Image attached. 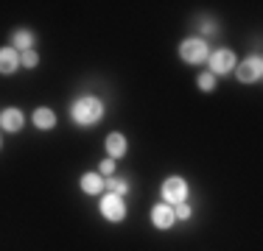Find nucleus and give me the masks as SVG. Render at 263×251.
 <instances>
[{
	"label": "nucleus",
	"mask_w": 263,
	"mask_h": 251,
	"mask_svg": "<svg viewBox=\"0 0 263 251\" xmlns=\"http://www.w3.org/2000/svg\"><path fill=\"white\" fill-rule=\"evenodd\" d=\"M179 56H182L187 65H202V61H208V42L202 36H187L182 45H179Z\"/></svg>",
	"instance_id": "nucleus-2"
},
{
	"label": "nucleus",
	"mask_w": 263,
	"mask_h": 251,
	"mask_svg": "<svg viewBox=\"0 0 263 251\" xmlns=\"http://www.w3.org/2000/svg\"><path fill=\"white\" fill-rule=\"evenodd\" d=\"M260 73H263V61H260V56H252V59H247V61H241L238 65V81L241 84H252V81H258L260 78Z\"/></svg>",
	"instance_id": "nucleus-6"
},
{
	"label": "nucleus",
	"mask_w": 263,
	"mask_h": 251,
	"mask_svg": "<svg viewBox=\"0 0 263 251\" xmlns=\"http://www.w3.org/2000/svg\"><path fill=\"white\" fill-rule=\"evenodd\" d=\"M20 61L26 67H36V65H40V56H36V50H26V53L20 56Z\"/></svg>",
	"instance_id": "nucleus-16"
},
{
	"label": "nucleus",
	"mask_w": 263,
	"mask_h": 251,
	"mask_svg": "<svg viewBox=\"0 0 263 251\" xmlns=\"http://www.w3.org/2000/svg\"><path fill=\"white\" fill-rule=\"evenodd\" d=\"M34 126L36 129H53L56 126V115H53V109H45V106H40V109L34 112Z\"/></svg>",
	"instance_id": "nucleus-12"
},
{
	"label": "nucleus",
	"mask_w": 263,
	"mask_h": 251,
	"mask_svg": "<svg viewBox=\"0 0 263 251\" xmlns=\"http://www.w3.org/2000/svg\"><path fill=\"white\" fill-rule=\"evenodd\" d=\"M70 117L76 126H96L104 117V103L96 95H81L70 103Z\"/></svg>",
	"instance_id": "nucleus-1"
},
{
	"label": "nucleus",
	"mask_w": 263,
	"mask_h": 251,
	"mask_svg": "<svg viewBox=\"0 0 263 251\" xmlns=\"http://www.w3.org/2000/svg\"><path fill=\"white\" fill-rule=\"evenodd\" d=\"M208 61H210V73H213V75L233 73V67H235V53H233L230 48H218V50H213V53L208 56Z\"/></svg>",
	"instance_id": "nucleus-5"
},
{
	"label": "nucleus",
	"mask_w": 263,
	"mask_h": 251,
	"mask_svg": "<svg viewBox=\"0 0 263 251\" xmlns=\"http://www.w3.org/2000/svg\"><path fill=\"white\" fill-rule=\"evenodd\" d=\"M79 184H81V193H87V196H98V193L104 190V179H101V173H84Z\"/></svg>",
	"instance_id": "nucleus-11"
},
{
	"label": "nucleus",
	"mask_w": 263,
	"mask_h": 251,
	"mask_svg": "<svg viewBox=\"0 0 263 251\" xmlns=\"http://www.w3.org/2000/svg\"><path fill=\"white\" fill-rule=\"evenodd\" d=\"M152 223L157 226V229H171L174 223H177V215H174V206L171 204H154L152 210Z\"/></svg>",
	"instance_id": "nucleus-7"
},
{
	"label": "nucleus",
	"mask_w": 263,
	"mask_h": 251,
	"mask_svg": "<svg viewBox=\"0 0 263 251\" xmlns=\"http://www.w3.org/2000/svg\"><path fill=\"white\" fill-rule=\"evenodd\" d=\"M112 171H115V162L112 159H104L101 168H98V173H104V176H112Z\"/></svg>",
	"instance_id": "nucleus-18"
},
{
	"label": "nucleus",
	"mask_w": 263,
	"mask_h": 251,
	"mask_svg": "<svg viewBox=\"0 0 263 251\" xmlns=\"http://www.w3.org/2000/svg\"><path fill=\"white\" fill-rule=\"evenodd\" d=\"M104 187H109V193H115V196H121V198L129 193V181L126 179H109Z\"/></svg>",
	"instance_id": "nucleus-14"
},
{
	"label": "nucleus",
	"mask_w": 263,
	"mask_h": 251,
	"mask_svg": "<svg viewBox=\"0 0 263 251\" xmlns=\"http://www.w3.org/2000/svg\"><path fill=\"white\" fill-rule=\"evenodd\" d=\"M106 154H109V159H121L123 154H126V137L118 134V131H112V134H106Z\"/></svg>",
	"instance_id": "nucleus-10"
},
{
	"label": "nucleus",
	"mask_w": 263,
	"mask_h": 251,
	"mask_svg": "<svg viewBox=\"0 0 263 251\" xmlns=\"http://www.w3.org/2000/svg\"><path fill=\"white\" fill-rule=\"evenodd\" d=\"M11 42H14V50H23V53H26V50H34V34H31V31H14V36H11Z\"/></svg>",
	"instance_id": "nucleus-13"
},
{
	"label": "nucleus",
	"mask_w": 263,
	"mask_h": 251,
	"mask_svg": "<svg viewBox=\"0 0 263 251\" xmlns=\"http://www.w3.org/2000/svg\"><path fill=\"white\" fill-rule=\"evenodd\" d=\"M23 123H26V117H23V112L14 109V106H9V109L0 112V126H3L9 134H17V131L23 129Z\"/></svg>",
	"instance_id": "nucleus-8"
},
{
	"label": "nucleus",
	"mask_w": 263,
	"mask_h": 251,
	"mask_svg": "<svg viewBox=\"0 0 263 251\" xmlns=\"http://www.w3.org/2000/svg\"><path fill=\"white\" fill-rule=\"evenodd\" d=\"M196 87L202 92H213V90H216V75H213V73H202L196 78Z\"/></svg>",
	"instance_id": "nucleus-15"
},
{
	"label": "nucleus",
	"mask_w": 263,
	"mask_h": 251,
	"mask_svg": "<svg viewBox=\"0 0 263 251\" xmlns=\"http://www.w3.org/2000/svg\"><path fill=\"white\" fill-rule=\"evenodd\" d=\"M101 215L112 223H121L123 218H126V204H123V198L115 196V193H106L101 198Z\"/></svg>",
	"instance_id": "nucleus-4"
},
{
	"label": "nucleus",
	"mask_w": 263,
	"mask_h": 251,
	"mask_svg": "<svg viewBox=\"0 0 263 251\" xmlns=\"http://www.w3.org/2000/svg\"><path fill=\"white\" fill-rule=\"evenodd\" d=\"M174 215H177L179 221H187V218L193 215V210H191L187 204H177V210H174Z\"/></svg>",
	"instance_id": "nucleus-17"
},
{
	"label": "nucleus",
	"mask_w": 263,
	"mask_h": 251,
	"mask_svg": "<svg viewBox=\"0 0 263 251\" xmlns=\"http://www.w3.org/2000/svg\"><path fill=\"white\" fill-rule=\"evenodd\" d=\"M20 67V53L14 48H0V75H11Z\"/></svg>",
	"instance_id": "nucleus-9"
},
{
	"label": "nucleus",
	"mask_w": 263,
	"mask_h": 251,
	"mask_svg": "<svg viewBox=\"0 0 263 251\" xmlns=\"http://www.w3.org/2000/svg\"><path fill=\"white\" fill-rule=\"evenodd\" d=\"M187 198V181L182 176H168L162 181V201L165 204H185Z\"/></svg>",
	"instance_id": "nucleus-3"
}]
</instances>
